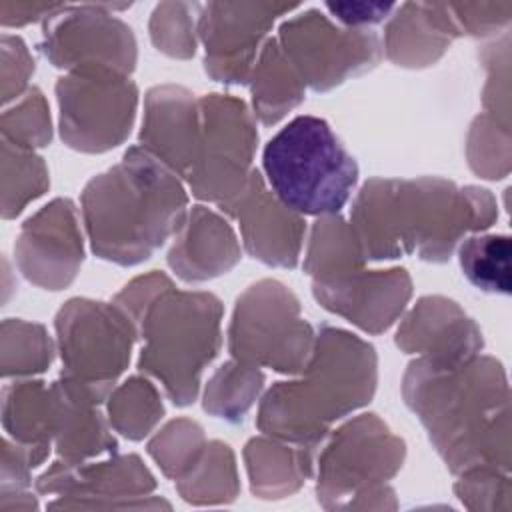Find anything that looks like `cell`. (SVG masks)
<instances>
[{"label":"cell","instance_id":"obj_37","mask_svg":"<svg viewBox=\"0 0 512 512\" xmlns=\"http://www.w3.org/2000/svg\"><path fill=\"white\" fill-rule=\"evenodd\" d=\"M486 70V84L482 90L484 112L504 126H510V34L504 32L500 40L486 44L480 52Z\"/></svg>","mask_w":512,"mask_h":512},{"label":"cell","instance_id":"obj_21","mask_svg":"<svg viewBox=\"0 0 512 512\" xmlns=\"http://www.w3.org/2000/svg\"><path fill=\"white\" fill-rule=\"evenodd\" d=\"M54 390V448L66 462H84L100 454H116L118 442L110 434L98 406L108 400V388H98L60 374Z\"/></svg>","mask_w":512,"mask_h":512},{"label":"cell","instance_id":"obj_13","mask_svg":"<svg viewBox=\"0 0 512 512\" xmlns=\"http://www.w3.org/2000/svg\"><path fill=\"white\" fill-rule=\"evenodd\" d=\"M278 44L304 86L328 92L348 78L372 70L380 58V38L368 28H338L316 8L284 20Z\"/></svg>","mask_w":512,"mask_h":512},{"label":"cell","instance_id":"obj_20","mask_svg":"<svg viewBox=\"0 0 512 512\" xmlns=\"http://www.w3.org/2000/svg\"><path fill=\"white\" fill-rule=\"evenodd\" d=\"M396 346L440 364L464 362L484 346L478 324L450 298L424 296L400 322Z\"/></svg>","mask_w":512,"mask_h":512},{"label":"cell","instance_id":"obj_25","mask_svg":"<svg viewBox=\"0 0 512 512\" xmlns=\"http://www.w3.org/2000/svg\"><path fill=\"white\" fill-rule=\"evenodd\" d=\"M254 116L272 126L304 100V82L286 58L276 38H268L250 74Z\"/></svg>","mask_w":512,"mask_h":512},{"label":"cell","instance_id":"obj_30","mask_svg":"<svg viewBox=\"0 0 512 512\" xmlns=\"http://www.w3.org/2000/svg\"><path fill=\"white\" fill-rule=\"evenodd\" d=\"M164 416V404L156 386L142 378L132 376L108 396V422L124 438L138 442L144 440Z\"/></svg>","mask_w":512,"mask_h":512},{"label":"cell","instance_id":"obj_41","mask_svg":"<svg viewBox=\"0 0 512 512\" xmlns=\"http://www.w3.org/2000/svg\"><path fill=\"white\" fill-rule=\"evenodd\" d=\"M172 284V280L158 270H152L144 276H138L130 280L116 296L114 304H118L134 322H138L144 308L164 290Z\"/></svg>","mask_w":512,"mask_h":512},{"label":"cell","instance_id":"obj_32","mask_svg":"<svg viewBox=\"0 0 512 512\" xmlns=\"http://www.w3.org/2000/svg\"><path fill=\"white\" fill-rule=\"evenodd\" d=\"M54 358V344L42 324L20 318L2 322V378L44 372Z\"/></svg>","mask_w":512,"mask_h":512},{"label":"cell","instance_id":"obj_4","mask_svg":"<svg viewBox=\"0 0 512 512\" xmlns=\"http://www.w3.org/2000/svg\"><path fill=\"white\" fill-rule=\"evenodd\" d=\"M376 384L374 346L356 334L324 324L296 378L276 382L266 390L256 426L276 440L316 448L334 422L372 400Z\"/></svg>","mask_w":512,"mask_h":512},{"label":"cell","instance_id":"obj_15","mask_svg":"<svg viewBox=\"0 0 512 512\" xmlns=\"http://www.w3.org/2000/svg\"><path fill=\"white\" fill-rule=\"evenodd\" d=\"M130 4H64L44 20L40 50L46 60L66 72L76 68H108L132 74L136 68V38L114 10Z\"/></svg>","mask_w":512,"mask_h":512},{"label":"cell","instance_id":"obj_19","mask_svg":"<svg viewBox=\"0 0 512 512\" xmlns=\"http://www.w3.org/2000/svg\"><path fill=\"white\" fill-rule=\"evenodd\" d=\"M200 106L182 86H154L144 98V120L138 146L186 180L198 154Z\"/></svg>","mask_w":512,"mask_h":512},{"label":"cell","instance_id":"obj_26","mask_svg":"<svg viewBox=\"0 0 512 512\" xmlns=\"http://www.w3.org/2000/svg\"><path fill=\"white\" fill-rule=\"evenodd\" d=\"M54 390L42 380H20L2 390V426L12 440L48 448L54 440Z\"/></svg>","mask_w":512,"mask_h":512},{"label":"cell","instance_id":"obj_9","mask_svg":"<svg viewBox=\"0 0 512 512\" xmlns=\"http://www.w3.org/2000/svg\"><path fill=\"white\" fill-rule=\"evenodd\" d=\"M314 336L296 294L280 280L264 278L236 298L228 352L238 362L296 376L308 362Z\"/></svg>","mask_w":512,"mask_h":512},{"label":"cell","instance_id":"obj_31","mask_svg":"<svg viewBox=\"0 0 512 512\" xmlns=\"http://www.w3.org/2000/svg\"><path fill=\"white\" fill-rule=\"evenodd\" d=\"M50 186L44 158L2 140V218H16Z\"/></svg>","mask_w":512,"mask_h":512},{"label":"cell","instance_id":"obj_39","mask_svg":"<svg viewBox=\"0 0 512 512\" xmlns=\"http://www.w3.org/2000/svg\"><path fill=\"white\" fill-rule=\"evenodd\" d=\"M460 34L484 38L506 32L512 20V2H446Z\"/></svg>","mask_w":512,"mask_h":512},{"label":"cell","instance_id":"obj_17","mask_svg":"<svg viewBox=\"0 0 512 512\" xmlns=\"http://www.w3.org/2000/svg\"><path fill=\"white\" fill-rule=\"evenodd\" d=\"M14 258L22 276L44 288L70 286L84 260L78 212L70 198H54L20 228Z\"/></svg>","mask_w":512,"mask_h":512},{"label":"cell","instance_id":"obj_14","mask_svg":"<svg viewBox=\"0 0 512 512\" xmlns=\"http://www.w3.org/2000/svg\"><path fill=\"white\" fill-rule=\"evenodd\" d=\"M152 472L136 454H114L102 462H66L58 458L36 478L40 494H58L50 510H138L166 508Z\"/></svg>","mask_w":512,"mask_h":512},{"label":"cell","instance_id":"obj_40","mask_svg":"<svg viewBox=\"0 0 512 512\" xmlns=\"http://www.w3.org/2000/svg\"><path fill=\"white\" fill-rule=\"evenodd\" d=\"M34 72V60L18 36H2V102L18 100L28 90V78Z\"/></svg>","mask_w":512,"mask_h":512},{"label":"cell","instance_id":"obj_38","mask_svg":"<svg viewBox=\"0 0 512 512\" xmlns=\"http://www.w3.org/2000/svg\"><path fill=\"white\" fill-rule=\"evenodd\" d=\"M454 492L470 510H504L512 508V484L508 472L498 470H468L458 474Z\"/></svg>","mask_w":512,"mask_h":512},{"label":"cell","instance_id":"obj_7","mask_svg":"<svg viewBox=\"0 0 512 512\" xmlns=\"http://www.w3.org/2000/svg\"><path fill=\"white\" fill-rule=\"evenodd\" d=\"M262 168L276 198L300 216H332L350 200L358 164L330 124L300 114L264 146Z\"/></svg>","mask_w":512,"mask_h":512},{"label":"cell","instance_id":"obj_24","mask_svg":"<svg viewBox=\"0 0 512 512\" xmlns=\"http://www.w3.org/2000/svg\"><path fill=\"white\" fill-rule=\"evenodd\" d=\"M314 448L294 446L272 436H254L244 446V462L254 496L278 500L294 494L314 472Z\"/></svg>","mask_w":512,"mask_h":512},{"label":"cell","instance_id":"obj_18","mask_svg":"<svg viewBox=\"0 0 512 512\" xmlns=\"http://www.w3.org/2000/svg\"><path fill=\"white\" fill-rule=\"evenodd\" d=\"M240 226L244 250L266 266L296 268L302 252L304 216L282 204L254 168L244 188L218 206Z\"/></svg>","mask_w":512,"mask_h":512},{"label":"cell","instance_id":"obj_36","mask_svg":"<svg viewBox=\"0 0 512 512\" xmlns=\"http://www.w3.org/2000/svg\"><path fill=\"white\" fill-rule=\"evenodd\" d=\"M200 6L194 2H160L150 16V40L158 52L190 58L196 52V24Z\"/></svg>","mask_w":512,"mask_h":512},{"label":"cell","instance_id":"obj_16","mask_svg":"<svg viewBox=\"0 0 512 512\" xmlns=\"http://www.w3.org/2000/svg\"><path fill=\"white\" fill-rule=\"evenodd\" d=\"M288 2H208L200 6L196 32L204 46V70L222 84H248L256 54L280 16L298 10Z\"/></svg>","mask_w":512,"mask_h":512},{"label":"cell","instance_id":"obj_8","mask_svg":"<svg viewBox=\"0 0 512 512\" xmlns=\"http://www.w3.org/2000/svg\"><path fill=\"white\" fill-rule=\"evenodd\" d=\"M406 458V444L376 414H360L338 430L318 456L316 500L326 510L396 508L388 486Z\"/></svg>","mask_w":512,"mask_h":512},{"label":"cell","instance_id":"obj_33","mask_svg":"<svg viewBox=\"0 0 512 512\" xmlns=\"http://www.w3.org/2000/svg\"><path fill=\"white\" fill-rule=\"evenodd\" d=\"M206 436L198 422L176 418L168 422L148 442V454L156 460L164 476L182 478L206 448Z\"/></svg>","mask_w":512,"mask_h":512},{"label":"cell","instance_id":"obj_35","mask_svg":"<svg viewBox=\"0 0 512 512\" xmlns=\"http://www.w3.org/2000/svg\"><path fill=\"white\" fill-rule=\"evenodd\" d=\"M2 140L26 150L44 148L52 140L50 108L40 88H28L14 108L2 112Z\"/></svg>","mask_w":512,"mask_h":512},{"label":"cell","instance_id":"obj_5","mask_svg":"<svg viewBox=\"0 0 512 512\" xmlns=\"http://www.w3.org/2000/svg\"><path fill=\"white\" fill-rule=\"evenodd\" d=\"M364 264L350 222L340 214L314 222L302 268L316 302L368 334H382L406 308L412 278L406 268L368 270Z\"/></svg>","mask_w":512,"mask_h":512},{"label":"cell","instance_id":"obj_28","mask_svg":"<svg viewBox=\"0 0 512 512\" xmlns=\"http://www.w3.org/2000/svg\"><path fill=\"white\" fill-rule=\"evenodd\" d=\"M264 374L258 366L238 360L224 362L208 380L202 396V408L210 416L226 422H244V416L264 388Z\"/></svg>","mask_w":512,"mask_h":512},{"label":"cell","instance_id":"obj_29","mask_svg":"<svg viewBox=\"0 0 512 512\" xmlns=\"http://www.w3.org/2000/svg\"><path fill=\"white\" fill-rule=\"evenodd\" d=\"M512 240L506 234H474L458 244V260L466 280L488 294H510Z\"/></svg>","mask_w":512,"mask_h":512},{"label":"cell","instance_id":"obj_6","mask_svg":"<svg viewBox=\"0 0 512 512\" xmlns=\"http://www.w3.org/2000/svg\"><path fill=\"white\" fill-rule=\"evenodd\" d=\"M222 302L210 292L164 288L140 314L138 370L156 378L174 406H190L204 368L222 346Z\"/></svg>","mask_w":512,"mask_h":512},{"label":"cell","instance_id":"obj_12","mask_svg":"<svg viewBox=\"0 0 512 512\" xmlns=\"http://www.w3.org/2000/svg\"><path fill=\"white\" fill-rule=\"evenodd\" d=\"M200 106L198 154L186 178L192 196L216 206L234 198L250 174L258 144L254 116L230 94H204Z\"/></svg>","mask_w":512,"mask_h":512},{"label":"cell","instance_id":"obj_34","mask_svg":"<svg viewBox=\"0 0 512 512\" xmlns=\"http://www.w3.org/2000/svg\"><path fill=\"white\" fill-rule=\"evenodd\" d=\"M466 156L478 176L488 180L506 178L510 172V126L486 112L478 114L470 124Z\"/></svg>","mask_w":512,"mask_h":512},{"label":"cell","instance_id":"obj_10","mask_svg":"<svg viewBox=\"0 0 512 512\" xmlns=\"http://www.w3.org/2000/svg\"><path fill=\"white\" fill-rule=\"evenodd\" d=\"M58 130L78 152L100 154L120 146L134 124L138 86L108 68H76L56 82Z\"/></svg>","mask_w":512,"mask_h":512},{"label":"cell","instance_id":"obj_3","mask_svg":"<svg viewBox=\"0 0 512 512\" xmlns=\"http://www.w3.org/2000/svg\"><path fill=\"white\" fill-rule=\"evenodd\" d=\"M80 210L92 252L118 266H136L180 232L188 194L182 178L158 158L130 146L118 164L86 182Z\"/></svg>","mask_w":512,"mask_h":512},{"label":"cell","instance_id":"obj_27","mask_svg":"<svg viewBox=\"0 0 512 512\" xmlns=\"http://www.w3.org/2000/svg\"><path fill=\"white\" fill-rule=\"evenodd\" d=\"M180 496L196 506L228 504L240 492L236 460L228 444L210 440L194 466L176 480Z\"/></svg>","mask_w":512,"mask_h":512},{"label":"cell","instance_id":"obj_1","mask_svg":"<svg viewBox=\"0 0 512 512\" xmlns=\"http://www.w3.org/2000/svg\"><path fill=\"white\" fill-rule=\"evenodd\" d=\"M402 396L452 474L480 468L510 474V390L496 358L476 354L456 364L416 358L404 372Z\"/></svg>","mask_w":512,"mask_h":512},{"label":"cell","instance_id":"obj_11","mask_svg":"<svg viewBox=\"0 0 512 512\" xmlns=\"http://www.w3.org/2000/svg\"><path fill=\"white\" fill-rule=\"evenodd\" d=\"M62 374L114 390L138 338L136 322L114 302L70 298L54 318Z\"/></svg>","mask_w":512,"mask_h":512},{"label":"cell","instance_id":"obj_2","mask_svg":"<svg viewBox=\"0 0 512 512\" xmlns=\"http://www.w3.org/2000/svg\"><path fill=\"white\" fill-rule=\"evenodd\" d=\"M498 220L496 198L480 186H458L440 176L370 178L350 210V226L370 260L416 254L424 262H446L470 232Z\"/></svg>","mask_w":512,"mask_h":512},{"label":"cell","instance_id":"obj_23","mask_svg":"<svg viewBox=\"0 0 512 512\" xmlns=\"http://www.w3.org/2000/svg\"><path fill=\"white\" fill-rule=\"evenodd\" d=\"M460 30L446 2H404L396 6L384 30V52L402 68L432 66Z\"/></svg>","mask_w":512,"mask_h":512},{"label":"cell","instance_id":"obj_42","mask_svg":"<svg viewBox=\"0 0 512 512\" xmlns=\"http://www.w3.org/2000/svg\"><path fill=\"white\" fill-rule=\"evenodd\" d=\"M324 8L346 28H366L382 22L396 4L392 2H326Z\"/></svg>","mask_w":512,"mask_h":512},{"label":"cell","instance_id":"obj_43","mask_svg":"<svg viewBox=\"0 0 512 512\" xmlns=\"http://www.w3.org/2000/svg\"><path fill=\"white\" fill-rule=\"evenodd\" d=\"M64 4L56 2H12V0H2L0 2V24L4 28L8 26H26L38 20H48L54 16L58 10H62Z\"/></svg>","mask_w":512,"mask_h":512},{"label":"cell","instance_id":"obj_22","mask_svg":"<svg viewBox=\"0 0 512 512\" xmlns=\"http://www.w3.org/2000/svg\"><path fill=\"white\" fill-rule=\"evenodd\" d=\"M166 262L184 282H204L230 272L240 262V244L218 212L196 204L176 234Z\"/></svg>","mask_w":512,"mask_h":512}]
</instances>
